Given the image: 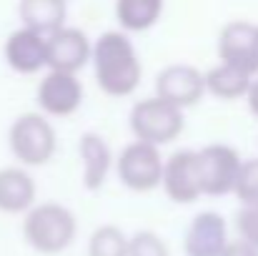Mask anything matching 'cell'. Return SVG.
<instances>
[{
  "label": "cell",
  "mask_w": 258,
  "mask_h": 256,
  "mask_svg": "<svg viewBox=\"0 0 258 256\" xmlns=\"http://www.w3.org/2000/svg\"><path fill=\"white\" fill-rule=\"evenodd\" d=\"M218 56L221 63H231L251 76L258 73V45H256V25L248 20L228 23L218 35Z\"/></svg>",
  "instance_id": "11"
},
{
  "label": "cell",
  "mask_w": 258,
  "mask_h": 256,
  "mask_svg": "<svg viewBox=\"0 0 258 256\" xmlns=\"http://www.w3.org/2000/svg\"><path fill=\"white\" fill-rule=\"evenodd\" d=\"M236 226H238L241 239L248 241L253 249H258V201H253V203H243V209L238 211Z\"/></svg>",
  "instance_id": "22"
},
{
  "label": "cell",
  "mask_w": 258,
  "mask_h": 256,
  "mask_svg": "<svg viewBox=\"0 0 258 256\" xmlns=\"http://www.w3.org/2000/svg\"><path fill=\"white\" fill-rule=\"evenodd\" d=\"M196 156V176L201 196H226L233 193L236 176L241 169V156L233 146L226 143H211L198 151Z\"/></svg>",
  "instance_id": "5"
},
{
  "label": "cell",
  "mask_w": 258,
  "mask_h": 256,
  "mask_svg": "<svg viewBox=\"0 0 258 256\" xmlns=\"http://www.w3.org/2000/svg\"><path fill=\"white\" fill-rule=\"evenodd\" d=\"M38 196L35 178L25 166L0 169V211L3 214H25Z\"/></svg>",
  "instance_id": "14"
},
{
  "label": "cell",
  "mask_w": 258,
  "mask_h": 256,
  "mask_svg": "<svg viewBox=\"0 0 258 256\" xmlns=\"http://www.w3.org/2000/svg\"><path fill=\"white\" fill-rule=\"evenodd\" d=\"M90 61L95 71V81L105 95L125 98L141 85L143 66L133 40L123 30H105L93 43Z\"/></svg>",
  "instance_id": "1"
},
{
  "label": "cell",
  "mask_w": 258,
  "mask_h": 256,
  "mask_svg": "<svg viewBox=\"0 0 258 256\" xmlns=\"http://www.w3.org/2000/svg\"><path fill=\"white\" fill-rule=\"evenodd\" d=\"M131 131L136 136V141L151 143V146H166L175 141L185 126V116L180 108L171 106L168 100L153 95V98H143L131 108L128 116Z\"/></svg>",
  "instance_id": "4"
},
{
  "label": "cell",
  "mask_w": 258,
  "mask_h": 256,
  "mask_svg": "<svg viewBox=\"0 0 258 256\" xmlns=\"http://www.w3.org/2000/svg\"><path fill=\"white\" fill-rule=\"evenodd\" d=\"M156 95L168 100L171 106L185 111L190 106H198L206 95L203 73L188 63H173L166 66L156 78Z\"/></svg>",
  "instance_id": "8"
},
{
  "label": "cell",
  "mask_w": 258,
  "mask_h": 256,
  "mask_svg": "<svg viewBox=\"0 0 258 256\" xmlns=\"http://www.w3.org/2000/svg\"><path fill=\"white\" fill-rule=\"evenodd\" d=\"M18 15L23 28H30L40 35L60 30L68 20V0H20Z\"/></svg>",
  "instance_id": "15"
},
{
  "label": "cell",
  "mask_w": 258,
  "mask_h": 256,
  "mask_svg": "<svg viewBox=\"0 0 258 256\" xmlns=\"http://www.w3.org/2000/svg\"><path fill=\"white\" fill-rule=\"evenodd\" d=\"M48 43V68L63 71V73H78L90 61L93 43L81 28L63 25L60 30L50 33L45 38Z\"/></svg>",
  "instance_id": "10"
},
{
  "label": "cell",
  "mask_w": 258,
  "mask_h": 256,
  "mask_svg": "<svg viewBox=\"0 0 258 256\" xmlns=\"http://www.w3.org/2000/svg\"><path fill=\"white\" fill-rule=\"evenodd\" d=\"M128 256H171V251L158 234L138 231L128 239Z\"/></svg>",
  "instance_id": "21"
},
{
  "label": "cell",
  "mask_w": 258,
  "mask_h": 256,
  "mask_svg": "<svg viewBox=\"0 0 258 256\" xmlns=\"http://www.w3.org/2000/svg\"><path fill=\"white\" fill-rule=\"evenodd\" d=\"M8 146L13 159L25 169H38L53 161L58 151V133L48 116L23 113L8 128Z\"/></svg>",
  "instance_id": "3"
},
{
  "label": "cell",
  "mask_w": 258,
  "mask_h": 256,
  "mask_svg": "<svg viewBox=\"0 0 258 256\" xmlns=\"http://www.w3.org/2000/svg\"><path fill=\"white\" fill-rule=\"evenodd\" d=\"M115 173H118L120 183L128 191L148 193V191L161 186L163 156H161L158 146H151V143H143V141H133L115 159Z\"/></svg>",
  "instance_id": "6"
},
{
  "label": "cell",
  "mask_w": 258,
  "mask_h": 256,
  "mask_svg": "<svg viewBox=\"0 0 258 256\" xmlns=\"http://www.w3.org/2000/svg\"><path fill=\"white\" fill-rule=\"evenodd\" d=\"M221 256H258V249H253L248 241L238 239V241H228Z\"/></svg>",
  "instance_id": "23"
},
{
  "label": "cell",
  "mask_w": 258,
  "mask_h": 256,
  "mask_svg": "<svg viewBox=\"0 0 258 256\" xmlns=\"http://www.w3.org/2000/svg\"><path fill=\"white\" fill-rule=\"evenodd\" d=\"M253 81L251 73L231 66V63H218L213 66L208 73H203V83L206 93L221 98V100H236V98H246L248 85Z\"/></svg>",
  "instance_id": "17"
},
{
  "label": "cell",
  "mask_w": 258,
  "mask_h": 256,
  "mask_svg": "<svg viewBox=\"0 0 258 256\" xmlns=\"http://www.w3.org/2000/svg\"><path fill=\"white\" fill-rule=\"evenodd\" d=\"M78 153L83 161V186L88 191H98L113 169V153L103 136L98 133H83L78 143Z\"/></svg>",
  "instance_id": "16"
},
{
  "label": "cell",
  "mask_w": 258,
  "mask_h": 256,
  "mask_svg": "<svg viewBox=\"0 0 258 256\" xmlns=\"http://www.w3.org/2000/svg\"><path fill=\"white\" fill-rule=\"evenodd\" d=\"M233 193L238 196L241 203H253V201H258V159L241 161Z\"/></svg>",
  "instance_id": "20"
},
{
  "label": "cell",
  "mask_w": 258,
  "mask_h": 256,
  "mask_svg": "<svg viewBox=\"0 0 258 256\" xmlns=\"http://www.w3.org/2000/svg\"><path fill=\"white\" fill-rule=\"evenodd\" d=\"M88 256H128V236L113 226H98L88 239Z\"/></svg>",
  "instance_id": "19"
},
{
  "label": "cell",
  "mask_w": 258,
  "mask_h": 256,
  "mask_svg": "<svg viewBox=\"0 0 258 256\" xmlns=\"http://www.w3.org/2000/svg\"><path fill=\"white\" fill-rule=\"evenodd\" d=\"M228 244V224L216 211H201L185 231V256H221Z\"/></svg>",
  "instance_id": "12"
},
{
  "label": "cell",
  "mask_w": 258,
  "mask_h": 256,
  "mask_svg": "<svg viewBox=\"0 0 258 256\" xmlns=\"http://www.w3.org/2000/svg\"><path fill=\"white\" fill-rule=\"evenodd\" d=\"M256 45H258V25H256Z\"/></svg>",
  "instance_id": "25"
},
{
  "label": "cell",
  "mask_w": 258,
  "mask_h": 256,
  "mask_svg": "<svg viewBox=\"0 0 258 256\" xmlns=\"http://www.w3.org/2000/svg\"><path fill=\"white\" fill-rule=\"evenodd\" d=\"M3 58L10 71L20 76H35L43 68H48V43L45 35L30 30V28H18L5 38L3 45Z\"/></svg>",
  "instance_id": "9"
},
{
  "label": "cell",
  "mask_w": 258,
  "mask_h": 256,
  "mask_svg": "<svg viewBox=\"0 0 258 256\" xmlns=\"http://www.w3.org/2000/svg\"><path fill=\"white\" fill-rule=\"evenodd\" d=\"M161 186L173 203H193L201 196L193 151H178L168 161H163Z\"/></svg>",
  "instance_id": "13"
},
{
  "label": "cell",
  "mask_w": 258,
  "mask_h": 256,
  "mask_svg": "<svg viewBox=\"0 0 258 256\" xmlns=\"http://www.w3.org/2000/svg\"><path fill=\"white\" fill-rule=\"evenodd\" d=\"M83 103V83L78 73L48 71L38 83V106L48 118H66L73 116Z\"/></svg>",
  "instance_id": "7"
},
{
  "label": "cell",
  "mask_w": 258,
  "mask_h": 256,
  "mask_svg": "<svg viewBox=\"0 0 258 256\" xmlns=\"http://www.w3.org/2000/svg\"><path fill=\"white\" fill-rule=\"evenodd\" d=\"M76 234H78L76 214L68 206L58 203V201L33 203L25 211L23 239L38 254H45V256L63 254L76 241Z\"/></svg>",
  "instance_id": "2"
},
{
  "label": "cell",
  "mask_w": 258,
  "mask_h": 256,
  "mask_svg": "<svg viewBox=\"0 0 258 256\" xmlns=\"http://www.w3.org/2000/svg\"><path fill=\"white\" fill-rule=\"evenodd\" d=\"M163 0H115V18L123 33H143L161 20Z\"/></svg>",
  "instance_id": "18"
},
{
  "label": "cell",
  "mask_w": 258,
  "mask_h": 256,
  "mask_svg": "<svg viewBox=\"0 0 258 256\" xmlns=\"http://www.w3.org/2000/svg\"><path fill=\"white\" fill-rule=\"evenodd\" d=\"M246 100H248V108L251 113L258 118V76H253V81L248 85V93H246Z\"/></svg>",
  "instance_id": "24"
}]
</instances>
